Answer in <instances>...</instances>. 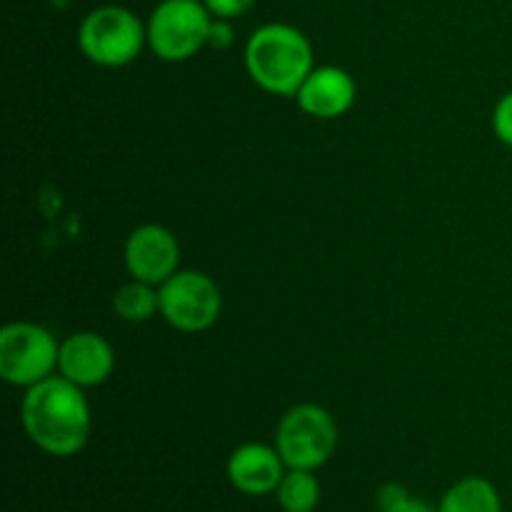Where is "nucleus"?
Returning a JSON list of instances; mask_svg holds the SVG:
<instances>
[{
  "instance_id": "obj_18",
  "label": "nucleus",
  "mask_w": 512,
  "mask_h": 512,
  "mask_svg": "<svg viewBox=\"0 0 512 512\" xmlns=\"http://www.w3.org/2000/svg\"><path fill=\"white\" fill-rule=\"evenodd\" d=\"M233 43H235V30L233 25H230V20L213 18V25H210V35H208V48L228 50Z\"/></svg>"
},
{
  "instance_id": "obj_4",
  "label": "nucleus",
  "mask_w": 512,
  "mask_h": 512,
  "mask_svg": "<svg viewBox=\"0 0 512 512\" xmlns=\"http://www.w3.org/2000/svg\"><path fill=\"white\" fill-rule=\"evenodd\" d=\"M338 443V423L323 405L315 403H300L285 410L273 440L283 463L295 470H320L328 465Z\"/></svg>"
},
{
  "instance_id": "obj_8",
  "label": "nucleus",
  "mask_w": 512,
  "mask_h": 512,
  "mask_svg": "<svg viewBox=\"0 0 512 512\" xmlns=\"http://www.w3.org/2000/svg\"><path fill=\"white\" fill-rule=\"evenodd\" d=\"M123 263L130 278L160 288L180 270L178 238L173 230L160 223L138 225L125 240Z\"/></svg>"
},
{
  "instance_id": "obj_6",
  "label": "nucleus",
  "mask_w": 512,
  "mask_h": 512,
  "mask_svg": "<svg viewBox=\"0 0 512 512\" xmlns=\"http://www.w3.org/2000/svg\"><path fill=\"white\" fill-rule=\"evenodd\" d=\"M60 343L45 325L13 320L0 330V378L15 388H33L58 373Z\"/></svg>"
},
{
  "instance_id": "obj_13",
  "label": "nucleus",
  "mask_w": 512,
  "mask_h": 512,
  "mask_svg": "<svg viewBox=\"0 0 512 512\" xmlns=\"http://www.w3.org/2000/svg\"><path fill=\"white\" fill-rule=\"evenodd\" d=\"M110 305H113L115 318L125 320V323H148L155 315H160L158 285L130 278L128 283L115 290Z\"/></svg>"
},
{
  "instance_id": "obj_1",
  "label": "nucleus",
  "mask_w": 512,
  "mask_h": 512,
  "mask_svg": "<svg viewBox=\"0 0 512 512\" xmlns=\"http://www.w3.org/2000/svg\"><path fill=\"white\" fill-rule=\"evenodd\" d=\"M20 425L30 443L53 458H73L88 445L93 430L85 388L63 375H50L43 383L25 390L20 403Z\"/></svg>"
},
{
  "instance_id": "obj_2",
  "label": "nucleus",
  "mask_w": 512,
  "mask_h": 512,
  "mask_svg": "<svg viewBox=\"0 0 512 512\" xmlns=\"http://www.w3.org/2000/svg\"><path fill=\"white\" fill-rule=\"evenodd\" d=\"M245 70L260 90L295 98L315 68L308 35L290 23H265L253 30L243 50Z\"/></svg>"
},
{
  "instance_id": "obj_12",
  "label": "nucleus",
  "mask_w": 512,
  "mask_h": 512,
  "mask_svg": "<svg viewBox=\"0 0 512 512\" xmlns=\"http://www.w3.org/2000/svg\"><path fill=\"white\" fill-rule=\"evenodd\" d=\"M438 512H503V498L488 478L468 475L445 490Z\"/></svg>"
},
{
  "instance_id": "obj_14",
  "label": "nucleus",
  "mask_w": 512,
  "mask_h": 512,
  "mask_svg": "<svg viewBox=\"0 0 512 512\" xmlns=\"http://www.w3.org/2000/svg\"><path fill=\"white\" fill-rule=\"evenodd\" d=\"M320 480L315 478V470H285L280 480L275 498L283 512H315L320 505Z\"/></svg>"
},
{
  "instance_id": "obj_7",
  "label": "nucleus",
  "mask_w": 512,
  "mask_h": 512,
  "mask_svg": "<svg viewBox=\"0 0 512 512\" xmlns=\"http://www.w3.org/2000/svg\"><path fill=\"white\" fill-rule=\"evenodd\" d=\"M160 318L180 333H205L223 313V293L210 275L180 268L158 288Z\"/></svg>"
},
{
  "instance_id": "obj_20",
  "label": "nucleus",
  "mask_w": 512,
  "mask_h": 512,
  "mask_svg": "<svg viewBox=\"0 0 512 512\" xmlns=\"http://www.w3.org/2000/svg\"><path fill=\"white\" fill-rule=\"evenodd\" d=\"M50 3H55V5H65V3H68V0H50Z\"/></svg>"
},
{
  "instance_id": "obj_11",
  "label": "nucleus",
  "mask_w": 512,
  "mask_h": 512,
  "mask_svg": "<svg viewBox=\"0 0 512 512\" xmlns=\"http://www.w3.org/2000/svg\"><path fill=\"white\" fill-rule=\"evenodd\" d=\"M288 465L280 458L275 445L265 443H243L230 453L225 475L228 483L238 493L248 498H263V495H275L280 480H283Z\"/></svg>"
},
{
  "instance_id": "obj_9",
  "label": "nucleus",
  "mask_w": 512,
  "mask_h": 512,
  "mask_svg": "<svg viewBox=\"0 0 512 512\" xmlns=\"http://www.w3.org/2000/svg\"><path fill=\"white\" fill-rule=\"evenodd\" d=\"M115 370V350L95 330H78L60 340L58 375L80 388H98L108 383Z\"/></svg>"
},
{
  "instance_id": "obj_3",
  "label": "nucleus",
  "mask_w": 512,
  "mask_h": 512,
  "mask_svg": "<svg viewBox=\"0 0 512 512\" xmlns=\"http://www.w3.org/2000/svg\"><path fill=\"white\" fill-rule=\"evenodd\" d=\"M148 45V28L125 5H100L78 25V48L100 68H125Z\"/></svg>"
},
{
  "instance_id": "obj_19",
  "label": "nucleus",
  "mask_w": 512,
  "mask_h": 512,
  "mask_svg": "<svg viewBox=\"0 0 512 512\" xmlns=\"http://www.w3.org/2000/svg\"><path fill=\"white\" fill-rule=\"evenodd\" d=\"M390 512H438V508H433V505L425 503V500L413 498V495H410L403 505H398V508Z\"/></svg>"
},
{
  "instance_id": "obj_10",
  "label": "nucleus",
  "mask_w": 512,
  "mask_h": 512,
  "mask_svg": "<svg viewBox=\"0 0 512 512\" xmlns=\"http://www.w3.org/2000/svg\"><path fill=\"white\" fill-rule=\"evenodd\" d=\"M295 100L300 110L315 120L343 118L358 100V83L340 65H315Z\"/></svg>"
},
{
  "instance_id": "obj_16",
  "label": "nucleus",
  "mask_w": 512,
  "mask_h": 512,
  "mask_svg": "<svg viewBox=\"0 0 512 512\" xmlns=\"http://www.w3.org/2000/svg\"><path fill=\"white\" fill-rule=\"evenodd\" d=\"M205 8L213 13V18H223V20H235L240 15L248 13L258 0H203Z\"/></svg>"
},
{
  "instance_id": "obj_5",
  "label": "nucleus",
  "mask_w": 512,
  "mask_h": 512,
  "mask_svg": "<svg viewBox=\"0 0 512 512\" xmlns=\"http://www.w3.org/2000/svg\"><path fill=\"white\" fill-rule=\"evenodd\" d=\"M210 25L203 0H160L145 20L148 48L165 63H185L208 48Z\"/></svg>"
},
{
  "instance_id": "obj_15",
  "label": "nucleus",
  "mask_w": 512,
  "mask_h": 512,
  "mask_svg": "<svg viewBox=\"0 0 512 512\" xmlns=\"http://www.w3.org/2000/svg\"><path fill=\"white\" fill-rule=\"evenodd\" d=\"M490 125H493V135L505 145L512 148V90L503 95L495 103L493 115H490Z\"/></svg>"
},
{
  "instance_id": "obj_17",
  "label": "nucleus",
  "mask_w": 512,
  "mask_h": 512,
  "mask_svg": "<svg viewBox=\"0 0 512 512\" xmlns=\"http://www.w3.org/2000/svg\"><path fill=\"white\" fill-rule=\"evenodd\" d=\"M408 498H410V493L405 485L385 483V485H380V490L375 493V505H378L380 512H390V510L398 508V505H403Z\"/></svg>"
}]
</instances>
